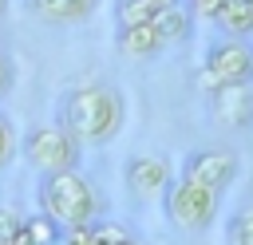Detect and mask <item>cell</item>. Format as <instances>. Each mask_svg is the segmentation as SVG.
<instances>
[{
	"mask_svg": "<svg viewBox=\"0 0 253 245\" xmlns=\"http://www.w3.org/2000/svg\"><path fill=\"white\" fill-rule=\"evenodd\" d=\"M55 122L63 130H71L79 138V146H103L111 142L123 122H126V103L115 87L107 83H87V87H71L59 99Z\"/></svg>",
	"mask_w": 253,
	"mask_h": 245,
	"instance_id": "1",
	"label": "cell"
},
{
	"mask_svg": "<svg viewBox=\"0 0 253 245\" xmlns=\"http://www.w3.org/2000/svg\"><path fill=\"white\" fill-rule=\"evenodd\" d=\"M36 205H40V213L59 221L63 229H83V225L103 221V194L79 170L43 174L36 182Z\"/></svg>",
	"mask_w": 253,
	"mask_h": 245,
	"instance_id": "2",
	"label": "cell"
},
{
	"mask_svg": "<svg viewBox=\"0 0 253 245\" xmlns=\"http://www.w3.org/2000/svg\"><path fill=\"white\" fill-rule=\"evenodd\" d=\"M20 154L24 162L43 178V174H63V170H79L83 146L71 130H63L59 122H40L20 138Z\"/></svg>",
	"mask_w": 253,
	"mask_h": 245,
	"instance_id": "3",
	"label": "cell"
},
{
	"mask_svg": "<svg viewBox=\"0 0 253 245\" xmlns=\"http://www.w3.org/2000/svg\"><path fill=\"white\" fill-rule=\"evenodd\" d=\"M162 209H166V221L182 233H202L217 221L221 213V194H213L210 186L194 182V178H174L166 198H162Z\"/></svg>",
	"mask_w": 253,
	"mask_h": 245,
	"instance_id": "4",
	"label": "cell"
},
{
	"mask_svg": "<svg viewBox=\"0 0 253 245\" xmlns=\"http://www.w3.org/2000/svg\"><path fill=\"white\" fill-rule=\"evenodd\" d=\"M198 83L206 91L253 83V47L245 40H229V36L217 40V43H210V51L202 59V71H198Z\"/></svg>",
	"mask_w": 253,
	"mask_h": 245,
	"instance_id": "5",
	"label": "cell"
},
{
	"mask_svg": "<svg viewBox=\"0 0 253 245\" xmlns=\"http://www.w3.org/2000/svg\"><path fill=\"white\" fill-rule=\"evenodd\" d=\"M182 178H194V182L210 186L213 194H225V190L237 182V154L225 150V146H202V150H190L186 162H182Z\"/></svg>",
	"mask_w": 253,
	"mask_h": 245,
	"instance_id": "6",
	"label": "cell"
},
{
	"mask_svg": "<svg viewBox=\"0 0 253 245\" xmlns=\"http://www.w3.org/2000/svg\"><path fill=\"white\" fill-rule=\"evenodd\" d=\"M123 182L138 202H158V198H166L174 170L162 154H130L126 166H123Z\"/></svg>",
	"mask_w": 253,
	"mask_h": 245,
	"instance_id": "7",
	"label": "cell"
},
{
	"mask_svg": "<svg viewBox=\"0 0 253 245\" xmlns=\"http://www.w3.org/2000/svg\"><path fill=\"white\" fill-rule=\"evenodd\" d=\"M210 119L225 130H245L253 122V87L249 83L213 87L210 91Z\"/></svg>",
	"mask_w": 253,
	"mask_h": 245,
	"instance_id": "8",
	"label": "cell"
},
{
	"mask_svg": "<svg viewBox=\"0 0 253 245\" xmlns=\"http://www.w3.org/2000/svg\"><path fill=\"white\" fill-rule=\"evenodd\" d=\"M24 4L43 24H79L95 12V0H24Z\"/></svg>",
	"mask_w": 253,
	"mask_h": 245,
	"instance_id": "9",
	"label": "cell"
},
{
	"mask_svg": "<svg viewBox=\"0 0 253 245\" xmlns=\"http://www.w3.org/2000/svg\"><path fill=\"white\" fill-rule=\"evenodd\" d=\"M115 47H119L123 55H130V59H150V55H158L166 43H162V36H158L154 24H130V28H119Z\"/></svg>",
	"mask_w": 253,
	"mask_h": 245,
	"instance_id": "10",
	"label": "cell"
},
{
	"mask_svg": "<svg viewBox=\"0 0 253 245\" xmlns=\"http://www.w3.org/2000/svg\"><path fill=\"white\" fill-rule=\"evenodd\" d=\"M190 20H194V12H190V8H182V4H170V8H162V12H158L150 24L158 28L162 43H182V40L190 36V28H194Z\"/></svg>",
	"mask_w": 253,
	"mask_h": 245,
	"instance_id": "11",
	"label": "cell"
},
{
	"mask_svg": "<svg viewBox=\"0 0 253 245\" xmlns=\"http://www.w3.org/2000/svg\"><path fill=\"white\" fill-rule=\"evenodd\" d=\"M217 24H221V32H225L229 40L253 36V0H229V4L221 8Z\"/></svg>",
	"mask_w": 253,
	"mask_h": 245,
	"instance_id": "12",
	"label": "cell"
},
{
	"mask_svg": "<svg viewBox=\"0 0 253 245\" xmlns=\"http://www.w3.org/2000/svg\"><path fill=\"white\" fill-rule=\"evenodd\" d=\"M178 0H119L115 4V24L119 28H130V24H150L162 8H170Z\"/></svg>",
	"mask_w": 253,
	"mask_h": 245,
	"instance_id": "13",
	"label": "cell"
},
{
	"mask_svg": "<svg viewBox=\"0 0 253 245\" xmlns=\"http://www.w3.org/2000/svg\"><path fill=\"white\" fill-rule=\"evenodd\" d=\"M24 229H28L32 245H59V241H63V225L51 221L47 213H28V217H24Z\"/></svg>",
	"mask_w": 253,
	"mask_h": 245,
	"instance_id": "14",
	"label": "cell"
},
{
	"mask_svg": "<svg viewBox=\"0 0 253 245\" xmlns=\"http://www.w3.org/2000/svg\"><path fill=\"white\" fill-rule=\"evenodd\" d=\"M225 245H253V209H241L225 221Z\"/></svg>",
	"mask_w": 253,
	"mask_h": 245,
	"instance_id": "15",
	"label": "cell"
},
{
	"mask_svg": "<svg viewBox=\"0 0 253 245\" xmlns=\"http://www.w3.org/2000/svg\"><path fill=\"white\" fill-rule=\"evenodd\" d=\"M16 154H20V138H16V126H12V119L0 111V170H8Z\"/></svg>",
	"mask_w": 253,
	"mask_h": 245,
	"instance_id": "16",
	"label": "cell"
},
{
	"mask_svg": "<svg viewBox=\"0 0 253 245\" xmlns=\"http://www.w3.org/2000/svg\"><path fill=\"white\" fill-rule=\"evenodd\" d=\"M20 225H24V217H20L12 205H0V245H8V241L16 237Z\"/></svg>",
	"mask_w": 253,
	"mask_h": 245,
	"instance_id": "17",
	"label": "cell"
},
{
	"mask_svg": "<svg viewBox=\"0 0 253 245\" xmlns=\"http://www.w3.org/2000/svg\"><path fill=\"white\" fill-rule=\"evenodd\" d=\"M59 245H103V241L95 237V225H83V229H63Z\"/></svg>",
	"mask_w": 253,
	"mask_h": 245,
	"instance_id": "18",
	"label": "cell"
},
{
	"mask_svg": "<svg viewBox=\"0 0 253 245\" xmlns=\"http://www.w3.org/2000/svg\"><path fill=\"white\" fill-rule=\"evenodd\" d=\"M225 4H229V0H190V12L202 16V20H217Z\"/></svg>",
	"mask_w": 253,
	"mask_h": 245,
	"instance_id": "19",
	"label": "cell"
},
{
	"mask_svg": "<svg viewBox=\"0 0 253 245\" xmlns=\"http://www.w3.org/2000/svg\"><path fill=\"white\" fill-rule=\"evenodd\" d=\"M12 87H16V63H12L8 51H0V99H4Z\"/></svg>",
	"mask_w": 253,
	"mask_h": 245,
	"instance_id": "20",
	"label": "cell"
},
{
	"mask_svg": "<svg viewBox=\"0 0 253 245\" xmlns=\"http://www.w3.org/2000/svg\"><path fill=\"white\" fill-rule=\"evenodd\" d=\"M8 245H32V237H28V229H24V225H20V229H16V237H12V241H8Z\"/></svg>",
	"mask_w": 253,
	"mask_h": 245,
	"instance_id": "21",
	"label": "cell"
},
{
	"mask_svg": "<svg viewBox=\"0 0 253 245\" xmlns=\"http://www.w3.org/2000/svg\"><path fill=\"white\" fill-rule=\"evenodd\" d=\"M126 245H146V241H142V237H130V241H126Z\"/></svg>",
	"mask_w": 253,
	"mask_h": 245,
	"instance_id": "22",
	"label": "cell"
},
{
	"mask_svg": "<svg viewBox=\"0 0 253 245\" xmlns=\"http://www.w3.org/2000/svg\"><path fill=\"white\" fill-rule=\"evenodd\" d=\"M4 12H8V0H0V16H4Z\"/></svg>",
	"mask_w": 253,
	"mask_h": 245,
	"instance_id": "23",
	"label": "cell"
}]
</instances>
